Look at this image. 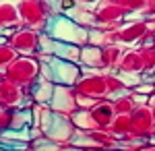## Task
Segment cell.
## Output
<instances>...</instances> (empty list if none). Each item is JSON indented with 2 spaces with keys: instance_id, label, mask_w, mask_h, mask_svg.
I'll return each mask as SVG.
<instances>
[{
  "instance_id": "3957f363",
  "label": "cell",
  "mask_w": 155,
  "mask_h": 151,
  "mask_svg": "<svg viewBox=\"0 0 155 151\" xmlns=\"http://www.w3.org/2000/svg\"><path fill=\"white\" fill-rule=\"evenodd\" d=\"M137 89H139L141 93H149V91H153V87H147V85H139Z\"/></svg>"
},
{
  "instance_id": "6da1fadb",
  "label": "cell",
  "mask_w": 155,
  "mask_h": 151,
  "mask_svg": "<svg viewBox=\"0 0 155 151\" xmlns=\"http://www.w3.org/2000/svg\"><path fill=\"white\" fill-rule=\"evenodd\" d=\"M48 77L52 81H64V83H72L74 77V66L62 60H52V64H48Z\"/></svg>"
},
{
  "instance_id": "7a4b0ae2",
  "label": "cell",
  "mask_w": 155,
  "mask_h": 151,
  "mask_svg": "<svg viewBox=\"0 0 155 151\" xmlns=\"http://www.w3.org/2000/svg\"><path fill=\"white\" fill-rule=\"evenodd\" d=\"M44 128L52 135H62L64 130H68V124H66V120H62V116L54 114V112H46L44 114Z\"/></svg>"
},
{
  "instance_id": "277c9868",
  "label": "cell",
  "mask_w": 155,
  "mask_h": 151,
  "mask_svg": "<svg viewBox=\"0 0 155 151\" xmlns=\"http://www.w3.org/2000/svg\"><path fill=\"white\" fill-rule=\"evenodd\" d=\"M0 44H4V37H0Z\"/></svg>"
},
{
  "instance_id": "5b68a950",
  "label": "cell",
  "mask_w": 155,
  "mask_h": 151,
  "mask_svg": "<svg viewBox=\"0 0 155 151\" xmlns=\"http://www.w3.org/2000/svg\"><path fill=\"white\" fill-rule=\"evenodd\" d=\"M0 151H6V149H0Z\"/></svg>"
}]
</instances>
